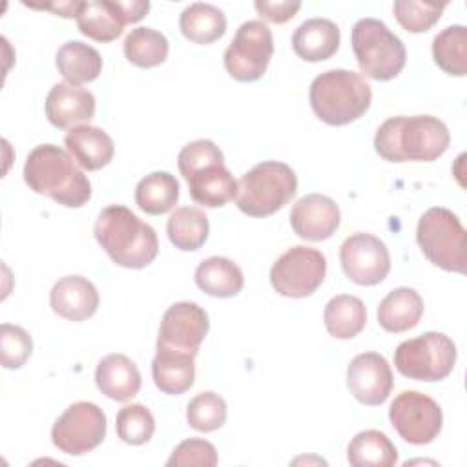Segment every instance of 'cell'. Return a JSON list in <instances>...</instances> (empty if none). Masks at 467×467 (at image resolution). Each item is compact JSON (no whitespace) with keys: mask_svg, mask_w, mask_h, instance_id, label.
<instances>
[{"mask_svg":"<svg viewBox=\"0 0 467 467\" xmlns=\"http://www.w3.org/2000/svg\"><path fill=\"white\" fill-rule=\"evenodd\" d=\"M451 142L447 126L432 115H398L376 131L374 150L389 162H431L445 153Z\"/></svg>","mask_w":467,"mask_h":467,"instance_id":"cell-1","label":"cell"},{"mask_svg":"<svg viewBox=\"0 0 467 467\" xmlns=\"http://www.w3.org/2000/svg\"><path fill=\"white\" fill-rule=\"evenodd\" d=\"M75 159L55 144L33 148L24 164V181L38 195L66 208H80L91 197V184Z\"/></svg>","mask_w":467,"mask_h":467,"instance_id":"cell-2","label":"cell"},{"mask_svg":"<svg viewBox=\"0 0 467 467\" xmlns=\"http://www.w3.org/2000/svg\"><path fill=\"white\" fill-rule=\"evenodd\" d=\"M95 239L109 259L124 268H144L159 252L155 230L122 204L106 206L99 213Z\"/></svg>","mask_w":467,"mask_h":467,"instance_id":"cell-3","label":"cell"},{"mask_svg":"<svg viewBox=\"0 0 467 467\" xmlns=\"http://www.w3.org/2000/svg\"><path fill=\"white\" fill-rule=\"evenodd\" d=\"M308 100L319 120L330 126H345L367 113L372 89L359 73L328 69L312 80Z\"/></svg>","mask_w":467,"mask_h":467,"instance_id":"cell-4","label":"cell"},{"mask_svg":"<svg viewBox=\"0 0 467 467\" xmlns=\"http://www.w3.org/2000/svg\"><path fill=\"white\" fill-rule=\"evenodd\" d=\"M297 192L296 171L279 161H263L237 182L235 204L250 217H266L281 210Z\"/></svg>","mask_w":467,"mask_h":467,"instance_id":"cell-5","label":"cell"},{"mask_svg":"<svg viewBox=\"0 0 467 467\" xmlns=\"http://www.w3.org/2000/svg\"><path fill=\"white\" fill-rule=\"evenodd\" d=\"M350 42L358 66L368 78L390 80L405 67V46L381 20H358L352 27Z\"/></svg>","mask_w":467,"mask_h":467,"instance_id":"cell-6","label":"cell"},{"mask_svg":"<svg viewBox=\"0 0 467 467\" xmlns=\"http://www.w3.org/2000/svg\"><path fill=\"white\" fill-rule=\"evenodd\" d=\"M416 241L432 265L447 272H465V228L449 208H429L418 221Z\"/></svg>","mask_w":467,"mask_h":467,"instance_id":"cell-7","label":"cell"},{"mask_svg":"<svg viewBox=\"0 0 467 467\" xmlns=\"http://www.w3.org/2000/svg\"><path fill=\"white\" fill-rule=\"evenodd\" d=\"M456 345L441 332H425L400 343L394 350L398 372L416 381H441L456 363Z\"/></svg>","mask_w":467,"mask_h":467,"instance_id":"cell-8","label":"cell"},{"mask_svg":"<svg viewBox=\"0 0 467 467\" xmlns=\"http://www.w3.org/2000/svg\"><path fill=\"white\" fill-rule=\"evenodd\" d=\"M274 55L270 27L261 20H248L239 26L224 51V67L239 82L259 80Z\"/></svg>","mask_w":467,"mask_h":467,"instance_id":"cell-9","label":"cell"},{"mask_svg":"<svg viewBox=\"0 0 467 467\" xmlns=\"http://www.w3.org/2000/svg\"><path fill=\"white\" fill-rule=\"evenodd\" d=\"M327 275V257L310 246L288 248L272 266L270 283L285 297L312 296Z\"/></svg>","mask_w":467,"mask_h":467,"instance_id":"cell-10","label":"cell"},{"mask_svg":"<svg viewBox=\"0 0 467 467\" xmlns=\"http://www.w3.org/2000/svg\"><path fill=\"white\" fill-rule=\"evenodd\" d=\"M106 438V414L91 401L69 405L53 423V445L71 456H82L97 449Z\"/></svg>","mask_w":467,"mask_h":467,"instance_id":"cell-11","label":"cell"},{"mask_svg":"<svg viewBox=\"0 0 467 467\" xmlns=\"http://www.w3.org/2000/svg\"><path fill=\"white\" fill-rule=\"evenodd\" d=\"M396 432L412 445H425L438 438L443 423L440 405L418 390L400 392L389 409Z\"/></svg>","mask_w":467,"mask_h":467,"instance_id":"cell-12","label":"cell"},{"mask_svg":"<svg viewBox=\"0 0 467 467\" xmlns=\"http://www.w3.org/2000/svg\"><path fill=\"white\" fill-rule=\"evenodd\" d=\"M339 261L345 275L361 286L381 283L390 270L389 248L379 237L365 232H358L343 241Z\"/></svg>","mask_w":467,"mask_h":467,"instance_id":"cell-13","label":"cell"},{"mask_svg":"<svg viewBox=\"0 0 467 467\" xmlns=\"http://www.w3.org/2000/svg\"><path fill=\"white\" fill-rule=\"evenodd\" d=\"M208 328L210 321L204 308L197 303L179 301L162 314L157 345L197 354Z\"/></svg>","mask_w":467,"mask_h":467,"instance_id":"cell-14","label":"cell"},{"mask_svg":"<svg viewBox=\"0 0 467 467\" xmlns=\"http://www.w3.org/2000/svg\"><path fill=\"white\" fill-rule=\"evenodd\" d=\"M347 387L359 403L381 405L394 387L389 361L378 352L358 354L347 368Z\"/></svg>","mask_w":467,"mask_h":467,"instance_id":"cell-15","label":"cell"},{"mask_svg":"<svg viewBox=\"0 0 467 467\" xmlns=\"http://www.w3.org/2000/svg\"><path fill=\"white\" fill-rule=\"evenodd\" d=\"M341 223L339 206L321 193L301 197L290 212V226L305 241H325L336 234Z\"/></svg>","mask_w":467,"mask_h":467,"instance_id":"cell-16","label":"cell"},{"mask_svg":"<svg viewBox=\"0 0 467 467\" xmlns=\"http://www.w3.org/2000/svg\"><path fill=\"white\" fill-rule=\"evenodd\" d=\"M184 181L192 199L206 208L224 206L237 195V181L224 166V161L206 162L184 175Z\"/></svg>","mask_w":467,"mask_h":467,"instance_id":"cell-17","label":"cell"},{"mask_svg":"<svg viewBox=\"0 0 467 467\" xmlns=\"http://www.w3.org/2000/svg\"><path fill=\"white\" fill-rule=\"evenodd\" d=\"M99 292L95 285L82 275L60 277L51 292L49 305L55 314L69 321H84L99 308Z\"/></svg>","mask_w":467,"mask_h":467,"instance_id":"cell-18","label":"cell"},{"mask_svg":"<svg viewBox=\"0 0 467 467\" xmlns=\"http://www.w3.org/2000/svg\"><path fill=\"white\" fill-rule=\"evenodd\" d=\"M95 115V97L89 89L69 82L55 84L46 97V117L55 128L89 122Z\"/></svg>","mask_w":467,"mask_h":467,"instance_id":"cell-19","label":"cell"},{"mask_svg":"<svg viewBox=\"0 0 467 467\" xmlns=\"http://www.w3.org/2000/svg\"><path fill=\"white\" fill-rule=\"evenodd\" d=\"M195 352L159 347L151 361V376L155 387L164 394H182L195 379Z\"/></svg>","mask_w":467,"mask_h":467,"instance_id":"cell-20","label":"cell"},{"mask_svg":"<svg viewBox=\"0 0 467 467\" xmlns=\"http://www.w3.org/2000/svg\"><path fill=\"white\" fill-rule=\"evenodd\" d=\"M64 144L71 157L77 161V164L88 171L108 166L115 153V144L111 137L104 130L89 124L73 126L66 133Z\"/></svg>","mask_w":467,"mask_h":467,"instance_id":"cell-21","label":"cell"},{"mask_svg":"<svg viewBox=\"0 0 467 467\" xmlns=\"http://www.w3.org/2000/svg\"><path fill=\"white\" fill-rule=\"evenodd\" d=\"M99 390L115 401H128L140 390V372L137 365L124 354H108L95 370Z\"/></svg>","mask_w":467,"mask_h":467,"instance_id":"cell-22","label":"cell"},{"mask_svg":"<svg viewBox=\"0 0 467 467\" xmlns=\"http://www.w3.org/2000/svg\"><path fill=\"white\" fill-rule=\"evenodd\" d=\"M339 27L328 18H308L292 35L294 53L306 62L330 58L339 47Z\"/></svg>","mask_w":467,"mask_h":467,"instance_id":"cell-23","label":"cell"},{"mask_svg":"<svg viewBox=\"0 0 467 467\" xmlns=\"http://www.w3.org/2000/svg\"><path fill=\"white\" fill-rule=\"evenodd\" d=\"M77 26L80 33L91 40L111 42L122 35L126 18L119 2L88 0L80 4L77 13Z\"/></svg>","mask_w":467,"mask_h":467,"instance_id":"cell-24","label":"cell"},{"mask_svg":"<svg viewBox=\"0 0 467 467\" xmlns=\"http://www.w3.org/2000/svg\"><path fill=\"white\" fill-rule=\"evenodd\" d=\"M423 316L421 296L409 286L390 290L378 306V323L383 330L400 334L414 328Z\"/></svg>","mask_w":467,"mask_h":467,"instance_id":"cell-25","label":"cell"},{"mask_svg":"<svg viewBox=\"0 0 467 467\" xmlns=\"http://www.w3.org/2000/svg\"><path fill=\"white\" fill-rule=\"evenodd\" d=\"M195 285L213 297H234L244 285L243 270L228 257H208L195 268Z\"/></svg>","mask_w":467,"mask_h":467,"instance_id":"cell-26","label":"cell"},{"mask_svg":"<svg viewBox=\"0 0 467 467\" xmlns=\"http://www.w3.org/2000/svg\"><path fill=\"white\" fill-rule=\"evenodd\" d=\"M55 64L58 73L75 86L93 82L102 71L100 53L80 40L62 44V47L57 51Z\"/></svg>","mask_w":467,"mask_h":467,"instance_id":"cell-27","label":"cell"},{"mask_svg":"<svg viewBox=\"0 0 467 467\" xmlns=\"http://www.w3.org/2000/svg\"><path fill=\"white\" fill-rule=\"evenodd\" d=\"M323 321L332 337L352 339L365 328L367 308L359 297L339 294L327 303Z\"/></svg>","mask_w":467,"mask_h":467,"instance_id":"cell-28","label":"cell"},{"mask_svg":"<svg viewBox=\"0 0 467 467\" xmlns=\"http://www.w3.org/2000/svg\"><path fill=\"white\" fill-rule=\"evenodd\" d=\"M181 33L193 44H212L226 31L224 13L204 2H193L179 16Z\"/></svg>","mask_w":467,"mask_h":467,"instance_id":"cell-29","label":"cell"},{"mask_svg":"<svg viewBox=\"0 0 467 467\" xmlns=\"http://www.w3.org/2000/svg\"><path fill=\"white\" fill-rule=\"evenodd\" d=\"M347 460L354 467H392L398 463V451L385 432L368 429L350 440Z\"/></svg>","mask_w":467,"mask_h":467,"instance_id":"cell-30","label":"cell"},{"mask_svg":"<svg viewBox=\"0 0 467 467\" xmlns=\"http://www.w3.org/2000/svg\"><path fill=\"white\" fill-rule=\"evenodd\" d=\"M166 232L168 239L175 248L182 252L199 250L208 239V217L201 208L181 206L175 212H171L166 224Z\"/></svg>","mask_w":467,"mask_h":467,"instance_id":"cell-31","label":"cell"},{"mask_svg":"<svg viewBox=\"0 0 467 467\" xmlns=\"http://www.w3.org/2000/svg\"><path fill=\"white\" fill-rule=\"evenodd\" d=\"M177 201L179 181L168 171H153L137 182L135 202L150 215H162L170 212Z\"/></svg>","mask_w":467,"mask_h":467,"instance_id":"cell-32","label":"cell"},{"mask_svg":"<svg viewBox=\"0 0 467 467\" xmlns=\"http://www.w3.org/2000/svg\"><path fill=\"white\" fill-rule=\"evenodd\" d=\"M432 58L447 75L463 77L467 73V29L465 26H449L432 40Z\"/></svg>","mask_w":467,"mask_h":467,"instance_id":"cell-33","label":"cell"},{"mask_svg":"<svg viewBox=\"0 0 467 467\" xmlns=\"http://www.w3.org/2000/svg\"><path fill=\"white\" fill-rule=\"evenodd\" d=\"M168 38L153 27H135L124 38V57L137 67H155L168 57Z\"/></svg>","mask_w":467,"mask_h":467,"instance_id":"cell-34","label":"cell"},{"mask_svg":"<svg viewBox=\"0 0 467 467\" xmlns=\"http://www.w3.org/2000/svg\"><path fill=\"white\" fill-rule=\"evenodd\" d=\"M226 414V401L212 390L199 392L195 398L190 400L186 407L188 425L199 432L217 431L224 425Z\"/></svg>","mask_w":467,"mask_h":467,"instance_id":"cell-35","label":"cell"},{"mask_svg":"<svg viewBox=\"0 0 467 467\" xmlns=\"http://www.w3.org/2000/svg\"><path fill=\"white\" fill-rule=\"evenodd\" d=\"M119 438L128 445H142L150 441L155 432V420L150 409L140 403L122 407L115 418Z\"/></svg>","mask_w":467,"mask_h":467,"instance_id":"cell-36","label":"cell"},{"mask_svg":"<svg viewBox=\"0 0 467 467\" xmlns=\"http://www.w3.org/2000/svg\"><path fill=\"white\" fill-rule=\"evenodd\" d=\"M447 4L418 2V0H396L394 16L398 24L410 33L429 31L441 16Z\"/></svg>","mask_w":467,"mask_h":467,"instance_id":"cell-37","label":"cell"},{"mask_svg":"<svg viewBox=\"0 0 467 467\" xmlns=\"http://www.w3.org/2000/svg\"><path fill=\"white\" fill-rule=\"evenodd\" d=\"M33 352L31 336L16 325L0 327V361L4 368H20Z\"/></svg>","mask_w":467,"mask_h":467,"instance_id":"cell-38","label":"cell"},{"mask_svg":"<svg viewBox=\"0 0 467 467\" xmlns=\"http://www.w3.org/2000/svg\"><path fill=\"white\" fill-rule=\"evenodd\" d=\"M168 467L173 465H201V467H213L217 465V451L215 447L201 438H190L181 441L171 456L166 462Z\"/></svg>","mask_w":467,"mask_h":467,"instance_id":"cell-39","label":"cell"},{"mask_svg":"<svg viewBox=\"0 0 467 467\" xmlns=\"http://www.w3.org/2000/svg\"><path fill=\"white\" fill-rule=\"evenodd\" d=\"M212 161H224V155L219 146L208 139H197L193 142H188L177 155V166L182 177Z\"/></svg>","mask_w":467,"mask_h":467,"instance_id":"cell-40","label":"cell"},{"mask_svg":"<svg viewBox=\"0 0 467 467\" xmlns=\"http://www.w3.org/2000/svg\"><path fill=\"white\" fill-rule=\"evenodd\" d=\"M254 7L257 9V13L266 18L268 22L274 24H285L290 18L296 16V13L301 9V2H290V0H277V2H270V0H257L254 4Z\"/></svg>","mask_w":467,"mask_h":467,"instance_id":"cell-41","label":"cell"},{"mask_svg":"<svg viewBox=\"0 0 467 467\" xmlns=\"http://www.w3.org/2000/svg\"><path fill=\"white\" fill-rule=\"evenodd\" d=\"M122 13H124V18H126V24H135L139 20H142L146 16V13L150 11V2L146 0H130V2H119Z\"/></svg>","mask_w":467,"mask_h":467,"instance_id":"cell-42","label":"cell"},{"mask_svg":"<svg viewBox=\"0 0 467 467\" xmlns=\"http://www.w3.org/2000/svg\"><path fill=\"white\" fill-rule=\"evenodd\" d=\"M80 4L78 0H73V2H58V4H44V5H33V4H26L29 7H35V9H51L55 11L57 15L64 16V18H77V13L80 9Z\"/></svg>","mask_w":467,"mask_h":467,"instance_id":"cell-43","label":"cell"}]
</instances>
